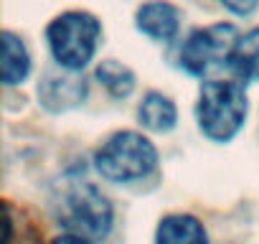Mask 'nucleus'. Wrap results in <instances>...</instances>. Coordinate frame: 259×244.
Returning a JSON list of instances; mask_svg holds the SVG:
<instances>
[{
  "label": "nucleus",
  "mask_w": 259,
  "mask_h": 244,
  "mask_svg": "<svg viewBox=\"0 0 259 244\" xmlns=\"http://www.w3.org/2000/svg\"><path fill=\"white\" fill-rule=\"evenodd\" d=\"M246 94L239 82L229 79H211L201 87L196 117L198 128L206 138L216 143H229L244 128L246 119Z\"/></svg>",
  "instance_id": "nucleus-1"
},
{
  "label": "nucleus",
  "mask_w": 259,
  "mask_h": 244,
  "mask_svg": "<svg viewBox=\"0 0 259 244\" xmlns=\"http://www.w3.org/2000/svg\"><path fill=\"white\" fill-rule=\"evenodd\" d=\"M102 26L92 13L69 11L56 16L46 28V41L54 61L66 71H81L97 54Z\"/></svg>",
  "instance_id": "nucleus-2"
},
{
  "label": "nucleus",
  "mask_w": 259,
  "mask_h": 244,
  "mask_svg": "<svg viewBox=\"0 0 259 244\" xmlns=\"http://www.w3.org/2000/svg\"><path fill=\"white\" fill-rule=\"evenodd\" d=\"M54 209L61 226L71 234H81L87 239H102L112 229V204L89 181L66 183Z\"/></svg>",
  "instance_id": "nucleus-3"
},
{
  "label": "nucleus",
  "mask_w": 259,
  "mask_h": 244,
  "mask_svg": "<svg viewBox=\"0 0 259 244\" xmlns=\"http://www.w3.org/2000/svg\"><path fill=\"white\" fill-rule=\"evenodd\" d=\"M97 171L102 178L114 183L143 181L158 168V150L155 145L133 130L112 135L94 155Z\"/></svg>",
  "instance_id": "nucleus-4"
},
{
  "label": "nucleus",
  "mask_w": 259,
  "mask_h": 244,
  "mask_svg": "<svg viewBox=\"0 0 259 244\" xmlns=\"http://www.w3.org/2000/svg\"><path fill=\"white\" fill-rule=\"evenodd\" d=\"M236 38H239V33H236V26H231V23H216V26L196 28L181 46V54H178L181 66L188 74L201 76L208 69L229 61Z\"/></svg>",
  "instance_id": "nucleus-5"
},
{
  "label": "nucleus",
  "mask_w": 259,
  "mask_h": 244,
  "mask_svg": "<svg viewBox=\"0 0 259 244\" xmlns=\"http://www.w3.org/2000/svg\"><path fill=\"white\" fill-rule=\"evenodd\" d=\"M87 97V84L76 71H61V74H46L38 84V99L51 112H64L76 107Z\"/></svg>",
  "instance_id": "nucleus-6"
},
{
  "label": "nucleus",
  "mask_w": 259,
  "mask_h": 244,
  "mask_svg": "<svg viewBox=\"0 0 259 244\" xmlns=\"http://www.w3.org/2000/svg\"><path fill=\"white\" fill-rule=\"evenodd\" d=\"M135 26L153 41H173L181 28V11L168 0H148L135 13Z\"/></svg>",
  "instance_id": "nucleus-7"
},
{
  "label": "nucleus",
  "mask_w": 259,
  "mask_h": 244,
  "mask_svg": "<svg viewBox=\"0 0 259 244\" xmlns=\"http://www.w3.org/2000/svg\"><path fill=\"white\" fill-rule=\"evenodd\" d=\"M155 244H208V234L196 216L170 214L158 224Z\"/></svg>",
  "instance_id": "nucleus-8"
},
{
  "label": "nucleus",
  "mask_w": 259,
  "mask_h": 244,
  "mask_svg": "<svg viewBox=\"0 0 259 244\" xmlns=\"http://www.w3.org/2000/svg\"><path fill=\"white\" fill-rule=\"evenodd\" d=\"M226 64L239 82H259V28H251L236 38Z\"/></svg>",
  "instance_id": "nucleus-9"
},
{
  "label": "nucleus",
  "mask_w": 259,
  "mask_h": 244,
  "mask_svg": "<svg viewBox=\"0 0 259 244\" xmlns=\"http://www.w3.org/2000/svg\"><path fill=\"white\" fill-rule=\"evenodd\" d=\"M138 119L140 125L153 130V133H168L178 122V109L170 97L163 92H148L138 107Z\"/></svg>",
  "instance_id": "nucleus-10"
},
{
  "label": "nucleus",
  "mask_w": 259,
  "mask_h": 244,
  "mask_svg": "<svg viewBox=\"0 0 259 244\" xmlns=\"http://www.w3.org/2000/svg\"><path fill=\"white\" fill-rule=\"evenodd\" d=\"M31 74V54L21 36L3 31V84L16 87Z\"/></svg>",
  "instance_id": "nucleus-11"
},
{
  "label": "nucleus",
  "mask_w": 259,
  "mask_h": 244,
  "mask_svg": "<svg viewBox=\"0 0 259 244\" xmlns=\"http://www.w3.org/2000/svg\"><path fill=\"white\" fill-rule=\"evenodd\" d=\"M94 76H97V82H99L112 97H117V99L130 97V94H133V89H135V74L130 71L124 64L114 61V59L102 61V64L97 66Z\"/></svg>",
  "instance_id": "nucleus-12"
},
{
  "label": "nucleus",
  "mask_w": 259,
  "mask_h": 244,
  "mask_svg": "<svg viewBox=\"0 0 259 244\" xmlns=\"http://www.w3.org/2000/svg\"><path fill=\"white\" fill-rule=\"evenodd\" d=\"M219 3L234 16H249L259 8V0H219Z\"/></svg>",
  "instance_id": "nucleus-13"
},
{
  "label": "nucleus",
  "mask_w": 259,
  "mask_h": 244,
  "mask_svg": "<svg viewBox=\"0 0 259 244\" xmlns=\"http://www.w3.org/2000/svg\"><path fill=\"white\" fill-rule=\"evenodd\" d=\"M51 244H92V239H87V236H81V234H71V231H66V234L56 236Z\"/></svg>",
  "instance_id": "nucleus-14"
}]
</instances>
